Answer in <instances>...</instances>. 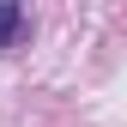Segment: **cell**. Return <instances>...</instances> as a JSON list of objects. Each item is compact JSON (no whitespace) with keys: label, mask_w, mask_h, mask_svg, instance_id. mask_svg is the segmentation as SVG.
Listing matches in <instances>:
<instances>
[{"label":"cell","mask_w":127,"mask_h":127,"mask_svg":"<svg viewBox=\"0 0 127 127\" xmlns=\"http://www.w3.org/2000/svg\"><path fill=\"white\" fill-rule=\"evenodd\" d=\"M18 36H24V0H0V49H12Z\"/></svg>","instance_id":"6da1fadb"}]
</instances>
